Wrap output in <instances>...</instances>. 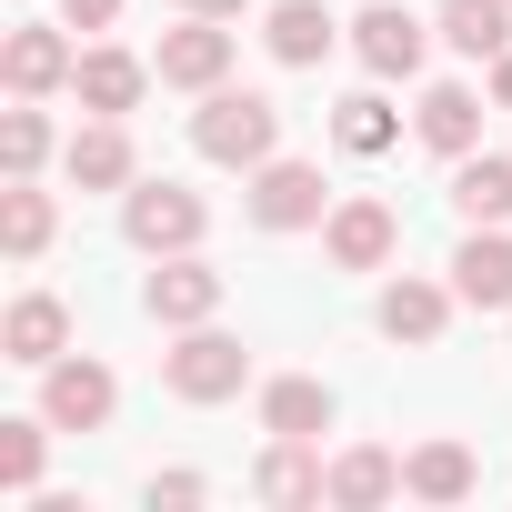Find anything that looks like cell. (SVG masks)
<instances>
[{
	"instance_id": "6da1fadb",
	"label": "cell",
	"mask_w": 512,
	"mask_h": 512,
	"mask_svg": "<svg viewBox=\"0 0 512 512\" xmlns=\"http://www.w3.org/2000/svg\"><path fill=\"white\" fill-rule=\"evenodd\" d=\"M201 151H211V161H262V151H272V101L221 91V101L201 111Z\"/></svg>"
},
{
	"instance_id": "7a4b0ae2",
	"label": "cell",
	"mask_w": 512,
	"mask_h": 512,
	"mask_svg": "<svg viewBox=\"0 0 512 512\" xmlns=\"http://www.w3.org/2000/svg\"><path fill=\"white\" fill-rule=\"evenodd\" d=\"M191 231H201V201H191V191H171V181H161V191H131V241H141V251H161V241L181 251Z\"/></svg>"
},
{
	"instance_id": "3957f363",
	"label": "cell",
	"mask_w": 512,
	"mask_h": 512,
	"mask_svg": "<svg viewBox=\"0 0 512 512\" xmlns=\"http://www.w3.org/2000/svg\"><path fill=\"white\" fill-rule=\"evenodd\" d=\"M171 382H181L191 402H221V392H241V352H231L221 332H201V342L171 352Z\"/></svg>"
},
{
	"instance_id": "277c9868",
	"label": "cell",
	"mask_w": 512,
	"mask_h": 512,
	"mask_svg": "<svg viewBox=\"0 0 512 512\" xmlns=\"http://www.w3.org/2000/svg\"><path fill=\"white\" fill-rule=\"evenodd\" d=\"M41 412H51L61 432H91V422L111 412V372H101V362H61V372H51V402H41Z\"/></svg>"
},
{
	"instance_id": "5b68a950",
	"label": "cell",
	"mask_w": 512,
	"mask_h": 512,
	"mask_svg": "<svg viewBox=\"0 0 512 512\" xmlns=\"http://www.w3.org/2000/svg\"><path fill=\"white\" fill-rule=\"evenodd\" d=\"M161 322H201L211 302H221V272H201V262H171V272H151V292H141Z\"/></svg>"
},
{
	"instance_id": "8992f818",
	"label": "cell",
	"mask_w": 512,
	"mask_h": 512,
	"mask_svg": "<svg viewBox=\"0 0 512 512\" xmlns=\"http://www.w3.org/2000/svg\"><path fill=\"white\" fill-rule=\"evenodd\" d=\"M71 91H81L91 111H131V101H141V61H121V51H91V61H71Z\"/></svg>"
},
{
	"instance_id": "52a82bcc",
	"label": "cell",
	"mask_w": 512,
	"mask_h": 512,
	"mask_svg": "<svg viewBox=\"0 0 512 512\" xmlns=\"http://www.w3.org/2000/svg\"><path fill=\"white\" fill-rule=\"evenodd\" d=\"M251 211H262L272 231H292V221H312V211H322V181L282 161V171H262V191H251Z\"/></svg>"
},
{
	"instance_id": "ba28073f",
	"label": "cell",
	"mask_w": 512,
	"mask_h": 512,
	"mask_svg": "<svg viewBox=\"0 0 512 512\" xmlns=\"http://www.w3.org/2000/svg\"><path fill=\"white\" fill-rule=\"evenodd\" d=\"M362 61H372V71H412V61H422L412 11H372V21H362Z\"/></svg>"
},
{
	"instance_id": "9c48e42d",
	"label": "cell",
	"mask_w": 512,
	"mask_h": 512,
	"mask_svg": "<svg viewBox=\"0 0 512 512\" xmlns=\"http://www.w3.org/2000/svg\"><path fill=\"white\" fill-rule=\"evenodd\" d=\"M221 61H231L221 31H171L161 41V81H221Z\"/></svg>"
},
{
	"instance_id": "30bf717a",
	"label": "cell",
	"mask_w": 512,
	"mask_h": 512,
	"mask_svg": "<svg viewBox=\"0 0 512 512\" xmlns=\"http://www.w3.org/2000/svg\"><path fill=\"white\" fill-rule=\"evenodd\" d=\"M61 332H71V322H61V302H41V292H31V302L11 312V362H51V352H61Z\"/></svg>"
},
{
	"instance_id": "8fae6325",
	"label": "cell",
	"mask_w": 512,
	"mask_h": 512,
	"mask_svg": "<svg viewBox=\"0 0 512 512\" xmlns=\"http://www.w3.org/2000/svg\"><path fill=\"white\" fill-rule=\"evenodd\" d=\"M452 272H462V292H472V302H512V241H472Z\"/></svg>"
},
{
	"instance_id": "7c38bea8",
	"label": "cell",
	"mask_w": 512,
	"mask_h": 512,
	"mask_svg": "<svg viewBox=\"0 0 512 512\" xmlns=\"http://www.w3.org/2000/svg\"><path fill=\"white\" fill-rule=\"evenodd\" d=\"M71 61H61V41L51 31H11V91H51Z\"/></svg>"
},
{
	"instance_id": "4fadbf2b",
	"label": "cell",
	"mask_w": 512,
	"mask_h": 512,
	"mask_svg": "<svg viewBox=\"0 0 512 512\" xmlns=\"http://www.w3.org/2000/svg\"><path fill=\"white\" fill-rule=\"evenodd\" d=\"M322 422H332V402H322L312 382H272V432H282V442H312Z\"/></svg>"
},
{
	"instance_id": "5bb4252c",
	"label": "cell",
	"mask_w": 512,
	"mask_h": 512,
	"mask_svg": "<svg viewBox=\"0 0 512 512\" xmlns=\"http://www.w3.org/2000/svg\"><path fill=\"white\" fill-rule=\"evenodd\" d=\"M322 41H332V21L312 11V0H282V21H272V51H282V61H322Z\"/></svg>"
},
{
	"instance_id": "9a60e30c",
	"label": "cell",
	"mask_w": 512,
	"mask_h": 512,
	"mask_svg": "<svg viewBox=\"0 0 512 512\" xmlns=\"http://www.w3.org/2000/svg\"><path fill=\"white\" fill-rule=\"evenodd\" d=\"M442 31H452V51H502V0H452Z\"/></svg>"
},
{
	"instance_id": "2e32d148",
	"label": "cell",
	"mask_w": 512,
	"mask_h": 512,
	"mask_svg": "<svg viewBox=\"0 0 512 512\" xmlns=\"http://www.w3.org/2000/svg\"><path fill=\"white\" fill-rule=\"evenodd\" d=\"M422 141H432V151H462V141H472V91H432V101H422Z\"/></svg>"
},
{
	"instance_id": "e0dca14e",
	"label": "cell",
	"mask_w": 512,
	"mask_h": 512,
	"mask_svg": "<svg viewBox=\"0 0 512 512\" xmlns=\"http://www.w3.org/2000/svg\"><path fill=\"white\" fill-rule=\"evenodd\" d=\"M462 211H472V221H502V211H512V161H472V171H462Z\"/></svg>"
},
{
	"instance_id": "ac0fdd59",
	"label": "cell",
	"mask_w": 512,
	"mask_h": 512,
	"mask_svg": "<svg viewBox=\"0 0 512 512\" xmlns=\"http://www.w3.org/2000/svg\"><path fill=\"white\" fill-rule=\"evenodd\" d=\"M0 482H11V492L41 482V422H0Z\"/></svg>"
},
{
	"instance_id": "d6986e66",
	"label": "cell",
	"mask_w": 512,
	"mask_h": 512,
	"mask_svg": "<svg viewBox=\"0 0 512 512\" xmlns=\"http://www.w3.org/2000/svg\"><path fill=\"white\" fill-rule=\"evenodd\" d=\"M332 251H342V262H382V251H392V221H382V211H342V221H332Z\"/></svg>"
},
{
	"instance_id": "ffe728a7",
	"label": "cell",
	"mask_w": 512,
	"mask_h": 512,
	"mask_svg": "<svg viewBox=\"0 0 512 512\" xmlns=\"http://www.w3.org/2000/svg\"><path fill=\"white\" fill-rule=\"evenodd\" d=\"M121 171H131L121 131H81V141H71V181H121Z\"/></svg>"
},
{
	"instance_id": "44dd1931",
	"label": "cell",
	"mask_w": 512,
	"mask_h": 512,
	"mask_svg": "<svg viewBox=\"0 0 512 512\" xmlns=\"http://www.w3.org/2000/svg\"><path fill=\"white\" fill-rule=\"evenodd\" d=\"M392 482H402V472H392V462H382V452H352V462H342V472H332V492H342V502H382V492H392Z\"/></svg>"
},
{
	"instance_id": "7402d4cb",
	"label": "cell",
	"mask_w": 512,
	"mask_h": 512,
	"mask_svg": "<svg viewBox=\"0 0 512 512\" xmlns=\"http://www.w3.org/2000/svg\"><path fill=\"white\" fill-rule=\"evenodd\" d=\"M462 482H472V462H462V452H452V442H432V452H422V462H412V492H442V502H452V492H462Z\"/></svg>"
},
{
	"instance_id": "603a6c76",
	"label": "cell",
	"mask_w": 512,
	"mask_h": 512,
	"mask_svg": "<svg viewBox=\"0 0 512 512\" xmlns=\"http://www.w3.org/2000/svg\"><path fill=\"white\" fill-rule=\"evenodd\" d=\"M262 492H272V502H312V492H322V472H312L302 452H272V462H262Z\"/></svg>"
},
{
	"instance_id": "cb8c5ba5",
	"label": "cell",
	"mask_w": 512,
	"mask_h": 512,
	"mask_svg": "<svg viewBox=\"0 0 512 512\" xmlns=\"http://www.w3.org/2000/svg\"><path fill=\"white\" fill-rule=\"evenodd\" d=\"M41 241H51V201L21 181V191H11V251H41Z\"/></svg>"
},
{
	"instance_id": "d4e9b609",
	"label": "cell",
	"mask_w": 512,
	"mask_h": 512,
	"mask_svg": "<svg viewBox=\"0 0 512 512\" xmlns=\"http://www.w3.org/2000/svg\"><path fill=\"white\" fill-rule=\"evenodd\" d=\"M432 322H442V302H432V292H412V282H402V292L382 302V332H412V342H422Z\"/></svg>"
},
{
	"instance_id": "484cf974",
	"label": "cell",
	"mask_w": 512,
	"mask_h": 512,
	"mask_svg": "<svg viewBox=\"0 0 512 512\" xmlns=\"http://www.w3.org/2000/svg\"><path fill=\"white\" fill-rule=\"evenodd\" d=\"M382 141H392V111L382 101H352L342 111V151H382Z\"/></svg>"
},
{
	"instance_id": "4316f807",
	"label": "cell",
	"mask_w": 512,
	"mask_h": 512,
	"mask_svg": "<svg viewBox=\"0 0 512 512\" xmlns=\"http://www.w3.org/2000/svg\"><path fill=\"white\" fill-rule=\"evenodd\" d=\"M41 151H51V121H41V111H11V171H21V181L41 171Z\"/></svg>"
},
{
	"instance_id": "83f0119b",
	"label": "cell",
	"mask_w": 512,
	"mask_h": 512,
	"mask_svg": "<svg viewBox=\"0 0 512 512\" xmlns=\"http://www.w3.org/2000/svg\"><path fill=\"white\" fill-rule=\"evenodd\" d=\"M111 11H121V0H71V21H81V31H101Z\"/></svg>"
},
{
	"instance_id": "f1b7e54d",
	"label": "cell",
	"mask_w": 512,
	"mask_h": 512,
	"mask_svg": "<svg viewBox=\"0 0 512 512\" xmlns=\"http://www.w3.org/2000/svg\"><path fill=\"white\" fill-rule=\"evenodd\" d=\"M191 11H201V21H211V11H241V0H191Z\"/></svg>"
},
{
	"instance_id": "f546056e",
	"label": "cell",
	"mask_w": 512,
	"mask_h": 512,
	"mask_svg": "<svg viewBox=\"0 0 512 512\" xmlns=\"http://www.w3.org/2000/svg\"><path fill=\"white\" fill-rule=\"evenodd\" d=\"M502 101H512V61H502Z\"/></svg>"
}]
</instances>
